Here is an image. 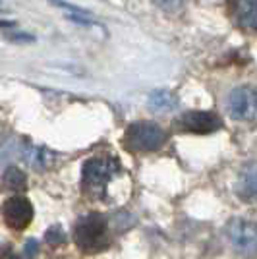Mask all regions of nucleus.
I'll use <instances>...</instances> for the list:
<instances>
[{
	"label": "nucleus",
	"instance_id": "14",
	"mask_svg": "<svg viewBox=\"0 0 257 259\" xmlns=\"http://www.w3.org/2000/svg\"><path fill=\"white\" fill-rule=\"evenodd\" d=\"M153 2H155L159 8H162V10L176 12V10H180L184 0H153Z\"/></svg>",
	"mask_w": 257,
	"mask_h": 259
},
{
	"label": "nucleus",
	"instance_id": "11",
	"mask_svg": "<svg viewBox=\"0 0 257 259\" xmlns=\"http://www.w3.org/2000/svg\"><path fill=\"white\" fill-rule=\"evenodd\" d=\"M147 105H149V108L155 110V112H170V110L176 108L178 101H176V97L172 95L170 91H166V89H157V91H153L149 95Z\"/></svg>",
	"mask_w": 257,
	"mask_h": 259
},
{
	"label": "nucleus",
	"instance_id": "4",
	"mask_svg": "<svg viewBox=\"0 0 257 259\" xmlns=\"http://www.w3.org/2000/svg\"><path fill=\"white\" fill-rule=\"evenodd\" d=\"M226 236L232 248L242 255L255 257L257 255V227L246 219H232L226 225Z\"/></svg>",
	"mask_w": 257,
	"mask_h": 259
},
{
	"label": "nucleus",
	"instance_id": "10",
	"mask_svg": "<svg viewBox=\"0 0 257 259\" xmlns=\"http://www.w3.org/2000/svg\"><path fill=\"white\" fill-rule=\"evenodd\" d=\"M20 155H22L23 161H27L31 166H35V168H47V166H51L54 161V153H51L49 149H45V147L25 145Z\"/></svg>",
	"mask_w": 257,
	"mask_h": 259
},
{
	"label": "nucleus",
	"instance_id": "1",
	"mask_svg": "<svg viewBox=\"0 0 257 259\" xmlns=\"http://www.w3.org/2000/svg\"><path fill=\"white\" fill-rule=\"evenodd\" d=\"M74 240L77 248L95 253L103 251L108 246V223L99 213H89L81 217L74 228Z\"/></svg>",
	"mask_w": 257,
	"mask_h": 259
},
{
	"label": "nucleus",
	"instance_id": "12",
	"mask_svg": "<svg viewBox=\"0 0 257 259\" xmlns=\"http://www.w3.org/2000/svg\"><path fill=\"white\" fill-rule=\"evenodd\" d=\"M2 188L8 190V192H14V194H20V192H23L27 188V178H25V174L18 166H10V168L4 170Z\"/></svg>",
	"mask_w": 257,
	"mask_h": 259
},
{
	"label": "nucleus",
	"instance_id": "6",
	"mask_svg": "<svg viewBox=\"0 0 257 259\" xmlns=\"http://www.w3.org/2000/svg\"><path fill=\"white\" fill-rule=\"evenodd\" d=\"M226 108L236 120H253L257 116V91L253 87H236L228 95Z\"/></svg>",
	"mask_w": 257,
	"mask_h": 259
},
{
	"label": "nucleus",
	"instance_id": "5",
	"mask_svg": "<svg viewBox=\"0 0 257 259\" xmlns=\"http://www.w3.org/2000/svg\"><path fill=\"white\" fill-rule=\"evenodd\" d=\"M174 128L186 134H213L223 128V120L215 112L192 110V112H184L180 118L174 120Z\"/></svg>",
	"mask_w": 257,
	"mask_h": 259
},
{
	"label": "nucleus",
	"instance_id": "9",
	"mask_svg": "<svg viewBox=\"0 0 257 259\" xmlns=\"http://www.w3.org/2000/svg\"><path fill=\"white\" fill-rule=\"evenodd\" d=\"M232 14L242 27L257 31V0H232Z\"/></svg>",
	"mask_w": 257,
	"mask_h": 259
},
{
	"label": "nucleus",
	"instance_id": "7",
	"mask_svg": "<svg viewBox=\"0 0 257 259\" xmlns=\"http://www.w3.org/2000/svg\"><path fill=\"white\" fill-rule=\"evenodd\" d=\"M2 217H4L6 225L14 230L27 228L33 221L31 201L23 195H12L10 199H6V203L2 207Z\"/></svg>",
	"mask_w": 257,
	"mask_h": 259
},
{
	"label": "nucleus",
	"instance_id": "8",
	"mask_svg": "<svg viewBox=\"0 0 257 259\" xmlns=\"http://www.w3.org/2000/svg\"><path fill=\"white\" fill-rule=\"evenodd\" d=\"M238 195L246 201H257V162H247L238 174Z\"/></svg>",
	"mask_w": 257,
	"mask_h": 259
},
{
	"label": "nucleus",
	"instance_id": "3",
	"mask_svg": "<svg viewBox=\"0 0 257 259\" xmlns=\"http://www.w3.org/2000/svg\"><path fill=\"white\" fill-rule=\"evenodd\" d=\"M168 140V134L155 122H136L128 126L124 145L130 151H157Z\"/></svg>",
	"mask_w": 257,
	"mask_h": 259
},
{
	"label": "nucleus",
	"instance_id": "15",
	"mask_svg": "<svg viewBox=\"0 0 257 259\" xmlns=\"http://www.w3.org/2000/svg\"><path fill=\"white\" fill-rule=\"evenodd\" d=\"M23 253H25V257L33 259L37 253H39V244H37V240H29L27 244H25V249H23Z\"/></svg>",
	"mask_w": 257,
	"mask_h": 259
},
{
	"label": "nucleus",
	"instance_id": "2",
	"mask_svg": "<svg viewBox=\"0 0 257 259\" xmlns=\"http://www.w3.org/2000/svg\"><path fill=\"white\" fill-rule=\"evenodd\" d=\"M120 172V162L114 157H93L81 168L83 190L91 195H103L107 184Z\"/></svg>",
	"mask_w": 257,
	"mask_h": 259
},
{
	"label": "nucleus",
	"instance_id": "13",
	"mask_svg": "<svg viewBox=\"0 0 257 259\" xmlns=\"http://www.w3.org/2000/svg\"><path fill=\"white\" fill-rule=\"evenodd\" d=\"M45 240H47L51 246H58V244H62V242L66 240V234H64V230H62V227H58V225L51 227L47 232H45Z\"/></svg>",
	"mask_w": 257,
	"mask_h": 259
}]
</instances>
